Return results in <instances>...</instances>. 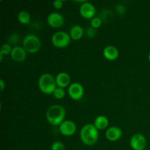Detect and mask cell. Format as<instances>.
I'll return each instance as SVG.
<instances>
[{
	"instance_id": "6da1fadb",
	"label": "cell",
	"mask_w": 150,
	"mask_h": 150,
	"mask_svg": "<svg viewBox=\"0 0 150 150\" xmlns=\"http://www.w3.org/2000/svg\"><path fill=\"white\" fill-rule=\"evenodd\" d=\"M66 115L65 109L62 105L56 104L48 108L45 117L50 125L53 126H59L64 121Z\"/></svg>"
},
{
	"instance_id": "7a4b0ae2",
	"label": "cell",
	"mask_w": 150,
	"mask_h": 150,
	"mask_svg": "<svg viewBox=\"0 0 150 150\" xmlns=\"http://www.w3.org/2000/svg\"><path fill=\"white\" fill-rule=\"evenodd\" d=\"M99 138V132L94 124H86L80 130L81 141L87 146L95 144Z\"/></svg>"
},
{
	"instance_id": "3957f363",
	"label": "cell",
	"mask_w": 150,
	"mask_h": 150,
	"mask_svg": "<svg viewBox=\"0 0 150 150\" xmlns=\"http://www.w3.org/2000/svg\"><path fill=\"white\" fill-rule=\"evenodd\" d=\"M38 87L42 93L46 95L53 94L57 87L56 79L50 73H44L39 78Z\"/></svg>"
},
{
	"instance_id": "277c9868",
	"label": "cell",
	"mask_w": 150,
	"mask_h": 150,
	"mask_svg": "<svg viewBox=\"0 0 150 150\" xmlns=\"http://www.w3.org/2000/svg\"><path fill=\"white\" fill-rule=\"evenodd\" d=\"M23 46L26 52L30 53V54H35L40 49V40L38 36L33 35V34L26 35L23 38Z\"/></svg>"
},
{
	"instance_id": "5b68a950",
	"label": "cell",
	"mask_w": 150,
	"mask_h": 150,
	"mask_svg": "<svg viewBox=\"0 0 150 150\" xmlns=\"http://www.w3.org/2000/svg\"><path fill=\"white\" fill-rule=\"evenodd\" d=\"M70 35L63 31L55 32L51 37V42L56 48H64L68 46L70 42Z\"/></svg>"
},
{
	"instance_id": "8992f818",
	"label": "cell",
	"mask_w": 150,
	"mask_h": 150,
	"mask_svg": "<svg viewBox=\"0 0 150 150\" xmlns=\"http://www.w3.org/2000/svg\"><path fill=\"white\" fill-rule=\"evenodd\" d=\"M67 92L71 99L74 100H79L83 98L84 89H83V86L80 83L74 82L69 86Z\"/></svg>"
},
{
	"instance_id": "52a82bcc",
	"label": "cell",
	"mask_w": 150,
	"mask_h": 150,
	"mask_svg": "<svg viewBox=\"0 0 150 150\" xmlns=\"http://www.w3.org/2000/svg\"><path fill=\"white\" fill-rule=\"evenodd\" d=\"M79 13H80L81 16L83 18L92 19L93 18H95L96 10H95V7L93 4L85 1L80 6Z\"/></svg>"
},
{
	"instance_id": "ba28073f",
	"label": "cell",
	"mask_w": 150,
	"mask_h": 150,
	"mask_svg": "<svg viewBox=\"0 0 150 150\" xmlns=\"http://www.w3.org/2000/svg\"><path fill=\"white\" fill-rule=\"evenodd\" d=\"M76 123L71 120H64L59 126V130L60 133L64 136H72L75 134L76 132Z\"/></svg>"
},
{
	"instance_id": "9c48e42d",
	"label": "cell",
	"mask_w": 150,
	"mask_h": 150,
	"mask_svg": "<svg viewBox=\"0 0 150 150\" xmlns=\"http://www.w3.org/2000/svg\"><path fill=\"white\" fill-rule=\"evenodd\" d=\"M130 145L133 150H143L146 146V139L144 135L136 133L130 139Z\"/></svg>"
},
{
	"instance_id": "30bf717a",
	"label": "cell",
	"mask_w": 150,
	"mask_h": 150,
	"mask_svg": "<svg viewBox=\"0 0 150 150\" xmlns=\"http://www.w3.org/2000/svg\"><path fill=\"white\" fill-rule=\"evenodd\" d=\"M47 23L52 28H59L64 25V18L59 13H51L47 17Z\"/></svg>"
},
{
	"instance_id": "8fae6325",
	"label": "cell",
	"mask_w": 150,
	"mask_h": 150,
	"mask_svg": "<svg viewBox=\"0 0 150 150\" xmlns=\"http://www.w3.org/2000/svg\"><path fill=\"white\" fill-rule=\"evenodd\" d=\"M56 83H57V87L60 88H64L70 86L71 83V78H70V75L68 73H65V72H61V73H58L57 76H56Z\"/></svg>"
},
{
	"instance_id": "7c38bea8",
	"label": "cell",
	"mask_w": 150,
	"mask_h": 150,
	"mask_svg": "<svg viewBox=\"0 0 150 150\" xmlns=\"http://www.w3.org/2000/svg\"><path fill=\"white\" fill-rule=\"evenodd\" d=\"M26 51L23 48V47L15 46L12 49L10 57L12 59L16 62H23L26 59Z\"/></svg>"
},
{
	"instance_id": "4fadbf2b",
	"label": "cell",
	"mask_w": 150,
	"mask_h": 150,
	"mask_svg": "<svg viewBox=\"0 0 150 150\" xmlns=\"http://www.w3.org/2000/svg\"><path fill=\"white\" fill-rule=\"evenodd\" d=\"M122 130L118 127H109L105 131V137L110 142H117L122 136Z\"/></svg>"
},
{
	"instance_id": "5bb4252c",
	"label": "cell",
	"mask_w": 150,
	"mask_h": 150,
	"mask_svg": "<svg viewBox=\"0 0 150 150\" xmlns=\"http://www.w3.org/2000/svg\"><path fill=\"white\" fill-rule=\"evenodd\" d=\"M103 54L105 59L108 61H114L119 57V50L114 45H108L103 51Z\"/></svg>"
},
{
	"instance_id": "9a60e30c",
	"label": "cell",
	"mask_w": 150,
	"mask_h": 150,
	"mask_svg": "<svg viewBox=\"0 0 150 150\" xmlns=\"http://www.w3.org/2000/svg\"><path fill=\"white\" fill-rule=\"evenodd\" d=\"M83 34H84V30H83V27L81 26L80 25H75L70 29L69 35L72 40H79L83 36Z\"/></svg>"
},
{
	"instance_id": "2e32d148",
	"label": "cell",
	"mask_w": 150,
	"mask_h": 150,
	"mask_svg": "<svg viewBox=\"0 0 150 150\" xmlns=\"http://www.w3.org/2000/svg\"><path fill=\"white\" fill-rule=\"evenodd\" d=\"M108 124H109L108 119L103 115H100L97 117L94 122V125L98 130H102L107 128Z\"/></svg>"
},
{
	"instance_id": "e0dca14e",
	"label": "cell",
	"mask_w": 150,
	"mask_h": 150,
	"mask_svg": "<svg viewBox=\"0 0 150 150\" xmlns=\"http://www.w3.org/2000/svg\"><path fill=\"white\" fill-rule=\"evenodd\" d=\"M18 20L21 24L27 25L30 23L31 16L30 14L26 10H22L20 11L18 14Z\"/></svg>"
},
{
	"instance_id": "ac0fdd59",
	"label": "cell",
	"mask_w": 150,
	"mask_h": 150,
	"mask_svg": "<svg viewBox=\"0 0 150 150\" xmlns=\"http://www.w3.org/2000/svg\"><path fill=\"white\" fill-rule=\"evenodd\" d=\"M53 95L57 99L61 100L62 98H64V96H65V90L63 88L57 87V89L54 90V93H53Z\"/></svg>"
},
{
	"instance_id": "d6986e66",
	"label": "cell",
	"mask_w": 150,
	"mask_h": 150,
	"mask_svg": "<svg viewBox=\"0 0 150 150\" xmlns=\"http://www.w3.org/2000/svg\"><path fill=\"white\" fill-rule=\"evenodd\" d=\"M13 48H11V45L9 43H4L1 45V50L0 52L3 54V55H8V54H11V51Z\"/></svg>"
},
{
	"instance_id": "ffe728a7",
	"label": "cell",
	"mask_w": 150,
	"mask_h": 150,
	"mask_svg": "<svg viewBox=\"0 0 150 150\" xmlns=\"http://www.w3.org/2000/svg\"><path fill=\"white\" fill-rule=\"evenodd\" d=\"M102 24V20L98 17H95L92 19H91L90 21V26H92L94 29H98Z\"/></svg>"
},
{
	"instance_id": "44dd1931",
	"label": "cell",
	"mask_w": 150,
	"mask_h": 150,
	"mask_svg": "<svg viewBox=\"0 0 150 150\" xmlns=\"http://www.w3.org/2000/svg\"><path fill=\"white\" fill-rule=\"evenodd\" d=\"M19 40H20V38H19L18 34L16 33H13L9 36L8 38V41L9 44H13V45H16V43L19 42Z\"/></svg>"
},
{
	"instance_id": "7402d4cb",
	"label": "cell",
	"mask_w": 150,
	"mask_h": 150,
	"mask_svg": "<svg viewBox=\"0 0 150 150\" xmlns=\"http://www.w3.org/2000/svg\"><path fill=\"white\" fill-rule=\"evenodd\" d=\"M51 150H65V146L61 142H55L51 145Z\"/></svg>"
},
{
	"instance_id": "603a6c76",
	"label": "cell",
	"mask_w": 150,
	"mask_h": 150,
	"mask_svg": "<svg viewBox=\"0 0 150 150\" xmlns=\"http://www.w3.org/2000/svg\"><path fill=\"white\" fill-rule=\"evenodd\" d=\"M86 34L87 35L88 38H94L97 35V30L96 29H94L92 26H89L86 29Z\"/></svg>"
},
{
	"instance_id": "cb8c5ba5",
	"label": "cell",
	"mask_w": 150,
	"mask_h": 150,
	"mask_svg": "<svg viewBox=\"0 0 150 150\" xmlns=\"http://www.w3.org/2000/svg\"><path fill=\"white\" fill-rule=\"evenodd\" d=\"M63 4H64V1L62 0H56L53 2V6L57 10H60L61 8H62Z\"/></svg>"
},
{
	"instance_id": "d4e9b609",
	"label": "cell",
	"mask_w": 150,
	"mask_h": 150,
	"mask_svg": "<svg viewBox=\"0 0 150 150\" xmlns=\"http://www.w3.org/2000/svg\"><path fill=\"white\" fill-rule=\"evenodd\" d=\"M116 10L117 11V13H120V14H123V13L125 12V7L122 4H117L116 6Z\"/></svg>"
},
{
	"instance_id": "484cf974",
	"label": "cell",
	"mask_w": 150,
	"mask_h": 150,
	"mask_svg": "<svg viewBox=\"0 0 150 150\" xmlns=\"http://www.w3.org/2000/svg\"><path fill=\"white\" fill-rule=\"evenodd\" d=\"M4 86H5V83H4V80L3 79H0V88H1V92H2L4 89Z\"/></svg>"
},
{
	"instance_id": "4316f807",
	"label": "cell",
	"mask_w": 150,
	"mask_h": 150,
	"mask_svg": "<svg viewBox=\"0 0 150 150\" xmlns=\"http://www.w3.org/2000/svg\"><path fill=\"white\" fill-rule=\"evenodd\" d=\"M3 57H4V55H3V54L0 52V61L1 62L3 60Z\"/></svg>"
},
{
	"instance_id": "83f0119b",
	"label": "cell",
	"mask_w": 150,
	"mask_h": 150,
	"mask_svg": "<svg viewBox=\"0 0 150 150\" xmlns=\"http://www.w3.org/2000/svg\"><path fill=\"white\" fill-rule=\"evenodd\" d=\"M148 59H149V62H150V52H149V56H148Z\"/></svg>"
},
{
	"instance_id": "f1b7e54d",
	"label": "cell",
	"mask_w": 150,
	"mask_h": 150,
	"mask_svg": "<svg viewBox=\"0 0 150 150\" xmlns=\"http://www.w3.org/2000/svg\"><path fill=\"white\" fill-rule=\"evenodd\" d=\"M143 150H149V149H143Z\"/></svg>"
}]
</instances>
